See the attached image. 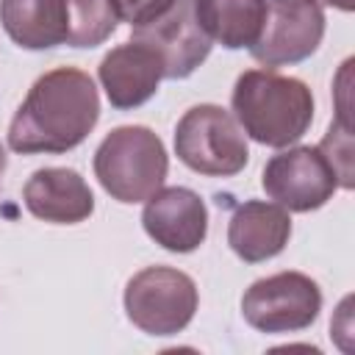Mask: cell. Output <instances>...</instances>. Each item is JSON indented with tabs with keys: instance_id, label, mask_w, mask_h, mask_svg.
Masks as SVG:
<instances>
[{
	"instance_id": "obj_19",
	"label": "cell",
	"mask_w": 355,
	"mask_h": 355,
	"mask_svg": "<svg viewBox=\"0 0 355 355\" xmlns=\"http://www.w3.org/2000/svg\"><path fill=\"white\" fill-rule=\"evenodd\" d=\"M3 172H6V150L0 144V178H3Z\"/></svg>"
},
{
	"instance_id": "obj_18",
	"label": "cell",
	"mask_w": 355,
	"mask_h": 355,
	"mask_svg": "<svg viewBox=\"0 0 355 355\" xmlns=\"http://www.w3.org/2000/svg\"><path fill=\"white\" fill-rule=\"evenodd\" d=\"M319 6H333L338 11H352L355 8V0H316Z\"/></svg>"
},
{
	"instance_id": "obj_12",
	"label": "cell",
	"mask_w": 355,
	"mask_h": 355,
	"mask_svg": "<svg viewBox=\"0 0 355 355\" xmlns=\"http://www.w3.org/2000/svg\"><path fill=\"white\" fill-rule=\"evenodd\" d=\"M22 200L36 219L53 225H78L94 211V194L89 183L67 166L36 169L25 183Z\"/></svg>"
},
{
	"instance_id": "obj_7",
	"label": "cell",
	"mask_w": 355,
	"mask_h": 355,
	"mask_svg": "<svg viewBox=\"0 0 355 355\" xmlns=\"http://www.w3.org/2000/svg\"><path fill=\"white\" fill-rule=\"evenodd\" d=\"M261 186L286 211L308 214L336 194L338 175L319 147H291L266 161Z\"/></svg>"
},
{
	"instance_id": "obj_8",
	"label": "cell",
	"mask_w": 355,
	"mask_h": 355,
	"mask_svg": "<svg viewBox=\"0 0 355 355\" xmlns=\"http://www.w3.org/2000/svg\"><path fill=\"white\" fill-rule=\"evenodd\" d=\"M324 36V11L316 0H266V14L250 53L263 67L300 64Z\"/></svg>"
},
{
	"instance_id": "obj_16",
	"label": "cell",
	"mask_w": 355,
	"mask_h": 355,
	"mask_svg": "<svg viewBox=\"0 0 355 355\" xmlns=\"http://www.w3.org/2000/svg\"><path fill=\"white\" fill-rule=\"evenodd\" d=\"M116 22L111 0H67V44L72 47L103 44Z\"/></svg>"
},
{
	"instance_id": "obj_3",
	"label": "cell",
	"mask_w": 355,
	"mask_h": 355,
	"mask_svg": "<svg viewBox=\"0 0 355 355\" xmlns=\"http://www.w3.org/2000/svg\"><path fill=\"white\" fill-rule=\"evenodd\" d=\"M169 158L158 133L144 125L114 128L94 153L100 186L119 202H144L166 180Z\"/></svg>"
},
{
	"instance_id": "obj_9",
	"label": "cell",
	"mask_w": 355,
	"mask_h": 355,
	"mask_svg": "<svg viewBox=\"0 0 355 355\" xmlns=\"http://www.w3.org/2000/svg\"><path fill=\"white\" fill-rule=\"evenodd\" d=\"M133 42L153 47L164 64V78H189L211 53V39L200 28L194 0H175L158 19L133 28Z\"/></svg>"
},
{
	"instance_id": "obj_6",
	"label": "cell",
	"mask_w": 355,
	"mask_h": 355,
	"mask_svg": "<svg viewBox=\"0 0 355 355\" xmlns=\"http://www.w3.org/2000/svg\"><path fill=\"white\" fill-rule=\"evenodd\" d=\"M322 311L319 286L302 272H277L255 280L241 297V313L261 333H297Z\"/></svg>"
},
{
	"instance_id": "obj_13",
	"label": "cell",
	"mask_w": 355,
	"mask_h": 355,
	"mask_svg": "<svg viewBox=\"0 0 355 355\" xmlns=\"http://www.w3.org/2000/svg\"><path fill=\"white\" fill-rule=\"evenodd\" d=\"M291 239V216L277 202L247 200L227 225V244L244 263H261L286 250Z\"/></svg>"
},
{
	"instance_id": "obj_5",
	"label": "cell",
	"mask_w": 355,
	"mask_h": 355,
	"mask_svg": "<svg viewBox=\"0 0 355 355\" xmlns=\"http://www.w3.org/2000/svg\"><path fill=\"white\" fill-rule=\"evenodd\" d=\"M194 280L172 266H147L125 286V313L147 336H175L197 311Z\"/></svg>"
},
{
	"instance_id": "obj_14",
	"label": "cell",
	"mask_w": 355,
	"mask_h": 355,
	"mask_svg": "<svg viewBox=\"0 0 355 355\" xmlns=\"http://www.w3.org/2000/svg\"><path fill=\"white\" fill-rule=\"evenodd\" d=\"M0 22L25 50L67 44V0H0Z\"/></svg>"
},
{
	"instance_id": "obj_11",
	"label": "cell",
	"mask_w": 355,
	"mask_h": 355,
	"mask_svg": "<svg viewBox=\"0 0 355 355\" xmlns=\"http://www.w3.org/2000/svg\"><path fill=\"white\" fill-rule=\"evenodd\" d=\"M164 80L158 53L141 42H125L100 61V83L114 108L130 111L144 105Z\"/></svg>"
},
{
	"instance_id": "obj_2",
	"label": "cell",
	"mask_w": 355,
	"mask_h": 355,
	"mask_svg": "<svg viewBox=\"0 0 355 355\" xmlns=\"http://www.w3.org/2000/svg\"><path fill=\"white\" fill-rule=\"evenodd\" d=\"M241 130L266 147L300 141L313 122V94L291 75L275 69H247L239 75L230 97Z\"/></svg>"
},
{
	"instance_id": "obj_15",
	"label": "cell",
	"mask_w": 355,
	"mask_h": 355,
	"mask_svg": "<svg viewBox=\"0 0 355 355\" xmlns=\"http://www.w3.org/2000/svg\"><path fill=\"white\" fill-rule=\"evenodd\" d=\"M194 14L211 42L241 50L258 39L266 0H194Z\"/></svg>"
},
{
	"instance_id": "obj_10",
	"label": "cell",
	"mask_w": 355,
	"mask_h": 355,
	"mask_svg": "<svg viewBox=\"0 0 355 355\" xmlns=\"http://www.w3.org/2000/svg\"><path fill=\"white\" fill-rule=\"evenodd\" d=\"M141 225L147 236L169 252H191L208 236V208L202 197L186 186L158 189L144 200Z\"/></svg>"
},
{
	"instance_id": "obj_4",
	"label": "cell",
	"mask_w": 355,
	"mask_h": 355,
	"mask_svg": "<svg viewBox=\"0 0 355 355\" xmlns=\"http://www.w3.org/2000/svg\"><path fill=\"white\" fill-rule=\"evenodd\" d=\"M175 153L191 172L208 178L239 175L250 161L239 122L222 105L211 103L194 105L180 116L175 128Z\"/></svg>"
},
{
	"instance_id": "obj_17",
	"label": "cell",
	"mask_w": 355,
	"mask_h": 355,
	"mask_svg": "<svg viewBox=\"0 0 355 355\" xmlns=\"http://www.w3.org/2000/svg\"><path fill=\"white\" fill-rule=\"evenodd\" d=\"M175 0H111L114 14L119 22H128L130 28H141L153 19H158Z\"/></svg>"
},
{
	"instance_id": "obj_1",
	"label": "cell",
	"mask_w": 355,
	"mask_h": 355,
	"mask_svg": "<svg viewBox=\"0 0 355 355\" xmlns=\"http://www.w3.org/2000/svg\"><path fill=\"white\" fill-rule=\"evenodd\" d=\"M100 119V94L89 72L55 67L44 72L8 125V147L22 155L75 150Z\"/></svg>"
}]
</instances>
